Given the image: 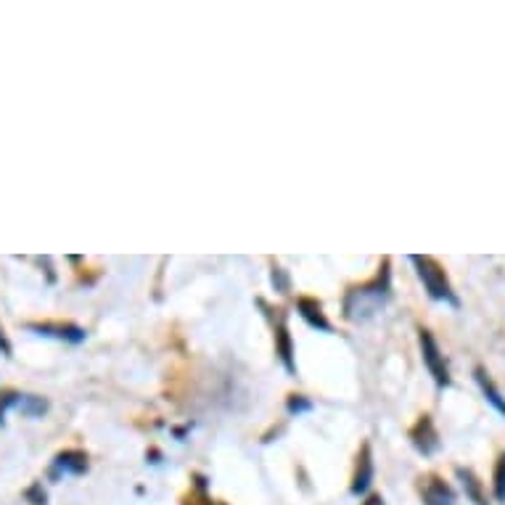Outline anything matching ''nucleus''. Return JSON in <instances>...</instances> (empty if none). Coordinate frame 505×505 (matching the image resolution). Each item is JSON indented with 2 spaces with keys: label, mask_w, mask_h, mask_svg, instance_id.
<instances>
[{
  "label": "nucleus",
  "mask_w": 505,
  "mask_h": 505,
  "mask_svg": "<svg viewBox=\"0 0 505 505\" xmlns=\"http://www.w3.org/2000/svg\"><path fill=\"white\" fill-rule=\"evenodd\" d=\"M389 297H392V270H389V260H384L378 272H376V278L346 291L344 318L352 320V323H363V320L373 318L376 312H381Z\"/></svg>",
  "instance_id": "nucleus-1"
},
{
  "label": "nucleus",
  "mask_w": 505,
  "mask_h": 505,
  "mask_svg": "<svg viewBox=\"0 0 505 505\" xmlns=\"http://www.w3.org/2000/svg\"><path fill=\"white\" fill-rule=\"evenodd\" d=\"M410 262L415 265V272H418V278L423 281V289L429 291L431 299L447 302L452 307H460V299L455 297L452 286H450L447 272H445V267L434 257H429V254H413Z\"/></svg>",
  "instance_id": "nucleus-2"
},
{
  "label": "nucleus",
  "mask_w": 505,
  "mask_h": 505,
  "mask_svg": "<svg viewBox=\"0 0 505 505\" xmlns=\"http://www.w3.org/2000/svg\"><path fill=\"white\" fill-rule=\"evenodd\" d=\"M418 341H421V355H423V365H426V371L431 373V378L437 381V386L440 389H445V386H450V368H447V360H445V355H442L440 344H437V339H434V334L431 331H426V328H421L418 331Z\"/></svg>",
  "instance_id": "nucleus-3"
},
{
  "label": "nucleus",
  "mask_w": 505,
  "mask_h": 505,
  "mask_svg": "<svg viewBox=\"0 0 505 505\" xmlns=\"http://www.w3.org/2000/svg\"><path fill=\"white\" fill-rule=\"evenodd\" d=\"M410 442L413 447L418 450V452H423V455H434L440 450V431H437V426L431 421V415H421L415 421V426L410 429Z\"/></svg>",
  "instance_id": "nucleus-4"
},
{
  "label": "nucleus",
  "mask_w": 505,
  "mask_h": 505,
  "mask_svg": "<svg viewBox=\"0 0 505 505\" xmlns=\"http://www.w3.org/2000/svg\"><path fill=\"white\" fill-rule=\"evenodd\" d=\"M275 326H272V334H275V355L281 357L283 368L289 373H297V363H294V346H291V334H289V323H286V315L283 309H275Z\"/></svg>",
  "instance_id": "nucleus-5"
},
{
  "label": "nucleus",
  "mask_w": 505,
  "mask_h": 505,
  "mask_svg": "<svg viewBox=\"0 0 505 505\" xmlns=\"http://www.w3.org/2000/svg\"><path fill=\"white\" fill-rule=\"evenodd\" d=\"M29 331H35L40 336H53L58 341H69V344H83L85 341V328L75 326V323H32Z\"/></svg>",
  "instance_id": "nucleus-6"
},
{
  "label": "nucleus",
  "mask_w": 505,
  "mask_h": 505,
  "mask_svg": "<svg viewBox=\"0 0 505 505\" xmlns=\"http://www.w3.org/2000/svg\"><path fill=\"white\" fill-rule=\"evenodd\" d=\"M421 495L426 505H455V492L452 487L440 477L421 479Z\"/></svg>",
  "instance_id": "nucleus-7"
},
{
  "label": "nucleus",
  "mask_w": 505,
  "mask_h": 505,
  "mask_svg": "<svg viewBox=\"0 0 505 505\" xmlns=\"http://www.w3.org/2000/svg\"><path fill=\"white\" fill-rule=\"evenodd\" d=\"M373 482V455H371V445L365 442L360 452H357L355 477H352V495H365L368 487Z\"/></svg>",
  "instance_id": "nucleus-8"
},
{
  "label": "nucleus",
  "mask_w": 505,
  "mask_h": 505,
  "mask_svg": "<svg viewBox=\"0 0 505 505\" xmlns=\"http://www.w3.org/2000/svg\"><path fill=\"white\" fill-rule=\"evenodd\" d=\"M297 312H299L302 320H304L309 328H318V331H326V334L334 331V326L328 323L326 312H323V304H320L318 299H312V297H299V299H297Z\"/></svg>",
  "instance_id": "nucleus-9"
},
{
  "label": "nucleus",
  "mask_w": 505,
  "mask_h": 505,
  "mask_svg": "<svg viewBox=\"0 0 505 505\" xmlns=\"http://www.w3.org/2000/svg\"><path fill=\"white\" fill-rule=\"evenodd\" d=\"M87 471V455L83 450H66V452H58L56 460H53V477H61V474H72V477H80Z\"/></svg>",
  "instance_id": "nucleus-10"
},
{
  "label": "nucleus",
  "mask_w": 505,
  "mask_h": 505,
  "mask_svg": "<svg viewBox=\"0 0 505 505\" xmlns=\"http://www.w3.org/2000/svg\"><path fill=\"white\" fill-rule=\"evenodd\" d=\"M474 378H477V384L482 386V394L487 397V403L492 405L500 415H505V397L503 392L495 386V381L489 378V373H487V368H482V365H477L474 368Z\"/></svg>",
  "instance_id": "nucleus-11"
},
{
  "label": "nucleus",
  "mask_w": 505,
  "mask_h": 505,
  "mask_svg": "<svg viewBox=\"0 0 505 505\" xmlns=\"http://www.w3.org/2000/svg\"><path fill=\"white\" fill-rule=\"evenodd\" d=\"M458 479H460V484H463V489H466V497L471 500V503L474 505H489L487 503V495H484V487H482V482L477 479L474 471H468V468H458Z\"/></svg>",
  "instance_id": "nucleus-12"
},
{
  "label": "nucleus",
  "mask_w": 505,
  "mask_h": 505,
  "mask_svg": "<svg viewBox=\"0 0 505 505\" xmlns=\"http://www.w3.org/2000/svg\"><path fill=\"white\" fill-rule=\"evenodd\" d=\"M14 410L24 413L29 418H40L43 413L48 410V400L38 397V394H19L16 397V405H14Z\"/></svg>",
  "instance_id": "nucleus-13"
},
{
  "label": "nucleus",
  "mask_w": 505,
  "mask_h": 505,
  "mask_svg": "<svg viewBox=\"0 0 505 505\" xmlns=\"http://www.w3.org/2000/svg\"><path fill=\"white\" fill-rule=\"evenodd\" d=\"M492 487H495V500L505 503V452L495 463V477H492Z\"/></svg>",
  "instance_id": "nucleus-14"
},
{
  "label": "nucleus",
  "mask_w": 505,
  "mask_h": 505,
  "mask_svg": "<svg viewBox=\"0 0 505 505\" xmlns=\"http://www.w3.org/2000/svg\"><path fill=\"white\" fill-rule=\"evenodd\" d=\"M272 286H275V291L278 294H289L291 291V281H289V272L283 270L281 265H272Z\"/></svg>",
  "instance_id": "nucleus-15"
},
{
  "label": "nucleus",
  "mask_w": 505,
  "mask_h": 505,
  "mask_svg": "<svg viewBox=\"0 0 505 505\" xmlns=\"http://www.w3.org/2000/svg\"><path fill=\"white\" fill-rule=\"evenodd\" d=\"M291 415H299V413H309L312 410V403H309L307 397H302V394H291L289 403H286Z\"/></svg>",
  "instance_id": "nucleus-16"
},
{
  "label": "nucleus",
  "mask_w": 505,
  "mask_h": 505,
  "mask_svg": "<svg viewBox=\"0 0 505 505\" xmlns=\"http://www.w3.org/2000/svg\"><path fill=\"white\" fill-rule=\"evenodd\" d=\"M363 505H384V497L381 495H368Z\"/></svg>",
  "instance_id": "nucleus-17"
},
{
  "label": "nucleus",
  "mask_w": 505,
  "mask_h": 505,
  "mask_svg": "<svg viewBox=\"0 0 505 505\" xmlns=\"http://www.w3.org/2000/svg\"><path fill=\"white\" fill-rule=\"evenodd\" d=\"M0 352L3 355H11V344L6 341V336H3V331H0Z\"/></svg>",
  "instance_id": "nucleus-18"
}]
</instances>
